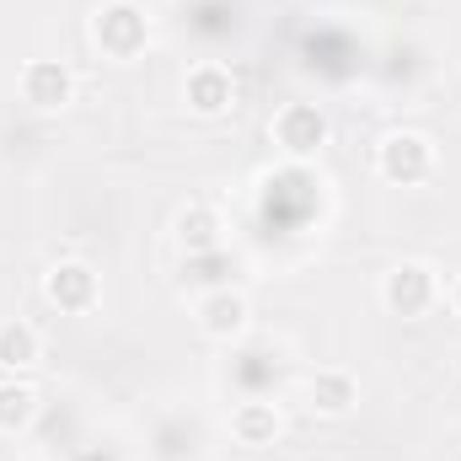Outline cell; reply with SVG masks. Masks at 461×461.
Masks as SVG:
<instances>
[{
    "mask_svg": "<svg viewBox=\"0 0 461 461\" xmlns=\"http://www.w3.org/2000/svg\"><path fill=\"white\" fill-rule=\"evenodd\" d=\"M92 38H97V49L108 59H134L150 43V11L140 0H108L92 16Z\"/></svg>",
    "mask_w": 461,
    "mask_h": 461,
    "instance_id": "1",
    "label": "cell"
},
{
    "mask_svg": "<svg viewBox=\"0 0 461 461\" xmlns=\"http://www.w3.org/2000/svg\"><path fill=\"white\" fill-rule=\"evenodd\" d=\"M375 172H381L386 183H402V188L424 183V177L435 172V145H429V134H419V129H392V134L375 145Z\"/></svg>",
    "mask_w": 461,
    "mask_h": 461,
    "instance_id": "2",
    "label": "cell"
},
{
    "mask_svg": "<svg viewBox=\"0 0 461 461\" xmlns=\"http://www.w3.org/2000/svg\"><path fill=\"white\" fill-rule=\"evenodd\" d=\"M328 113L317 103H285L274 113V145L290 156V161H312L322 145H328Z\"/></svg>",
    "mask_w": 461,
    "mask_h": 461,
    "instance_id": "3",
    "label": "cell"
},
{
    "mask_svg": "<svg viewBox=\"0 0 461 461\" xmlns=\"http://www.w3.org/2000/svg\"><path fill=\"white\" fill-rule=\"evenodd\" d=\"M440 295V279L429 263H397L386 279H381V301L392 317H424Z\"/></svg>",
    "mask_w": 461,
    "mask_h": 461,
    "instance_id": "4",
    "label": "cell"
},
{
    "mask_svg": "<svg viewBox=\"0 0 461 461\" xmlns=\"http://www.w3.org/2000/svg\"><path fill=\"white\" fill-rule=\"evenodd\" d=\"M43 295H49V306H54V312L81 317V312H92V306H97L103 285H97V268H92V263H76V258H70V263H54V268H49Z\"/></svg>",
    "mask_w": 461,
    "mask_h": 461,
    "instance_id": "5",
    "label": "cell"
},
{
    "mask_svg": "<svg viewBox=\"0 0 461 461\" xmlns=\"http://www.w3.org/2000/svg\"><path fill=\"white\" fill-rule=\"evenodd\" d=\"M70 97H76V76H70L65 59H27V65H22V103L54 113V108H65Z\"/></svg>",
    "mask_w": 461,
    "mask_h": 461,
    "instance_id": "6",
    "label": "cell"
},
{
    "mask_svg": "<svg viewBox=\"0 0 461 461\" xmlns=\"http://www.w3.org/2000/svg\"><path fill=\"white\" fill-rule=\"evenodd\" d=\"M183 103L199 118H221L236 103V81H230L226 65H194L188 81H183Z\"/></svg>",
    "mask_w": 461,
    "mask_h": 461,
    "instance_id": "7",
    "label": "cell"
},
{
    "mask_svg": "<svg viewBox=\"0 0 461 461\" xmlns=\"http://www.w3.org/2000/svg\"><path fill=\"white\" fill-rule=\"evenodd\" d=\"M354 402H359V381L348 375V370H317L312 381H306V408L317 413V419H344L354 413Z\"/></svg>",
    "mask_w": 461,
    "mask_h": 461,
    "instance_id": "8",
    "label": "cell"
},
{
    "mask_svg": "<svg viewBox=\"0 0 461 461\" xmlns=\"http://www.w3.org/2000/svg\"><path fill=\"white\" fill-rule=\"evenodd\" d=\"M199 328L210 339H236L247 328V295L230 290V285H215L204 301H199Z\"/></svg>",
    "mask_w": 461,
    "mask_h": 461,
    "instance_id": "9",
    "label": "cell"
},
{
    "mask_svg": "<svg viewBox=\"0 0 461 461\" xmlns=\"http://www.w3.org/2000/svg\"><path fill=\"white\" fill-rule=\"evenodd\" d=\"M177 247L188 252V258H210V252H221V215L210 210V204H188V210H177Z\"/></svg>",
    "mask_w": 461,
    "mask_h": 461,
    "instance_id": "10",
    "label": "cell"
},
{
    "mask_svg": "<svg viewBox=\"0 0 461 461\" xmlns=\"http://www.w3.org/2000/svg\"><path fill=\"white\" fill-rule=\"evenodd\" d=\"M43 359V339L32 322H0V370H32Z\"/></svg>",
    "mask_w": 461,
    "mask_h": 461,
    "instance_id": "11",
    "label": "cell"
},
{
    "mask_svg": "<svg viewBox=\"0 0 461 461\" xmlns=\"http://www.w3.org/2000/svg\"><path fill=\"white\" fill-rule=\"evenodd\" d=\"M230 435H236L241 446H274V440H279V413H274V402H236Z\"/></svg>",
    "mask_w": 461,
    "mask_h": 461,
    "instance_id": "12",
    "label": "cell"
},
{
    "mask_svg": "<svg viewBox=\"0 0 461 461\" xmlns=\"http://www.w3.org/2000/svg\"><path fill=\"white\" fill-rule=\"evenodd\" d=\"M38 419V392L27 381H0V435H22Z\"/></svg>",
    "mask_w": 461,
    "mask_h": 461,
    "instance_id": "13",
    "label": "cell"
},
{
    "mask_svg": "<svg viewBox=\"0 0 461 461\" xmlns=\"http://www.w3.org/2000/svg\"><path fill=\"white\" fill-rule=\"evenodd\" d=\"M451 306H456V317H461V279H456V290H451Z\"/></svg>",
    "mask_w": 461,
    "mask_h": 461,
    "instance_id": "14",
    "label": "cell"
}]
</instances>
